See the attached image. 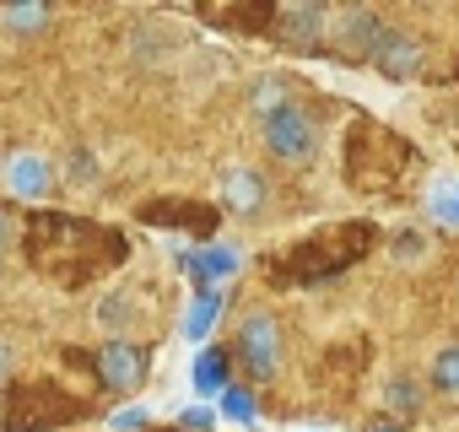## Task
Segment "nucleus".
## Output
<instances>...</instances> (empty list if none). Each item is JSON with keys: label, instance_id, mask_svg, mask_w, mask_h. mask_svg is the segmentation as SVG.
Instances as JSON below:
<instances>
[{"label": "nucleus", "instance_id": "nucleus-1", "mask_svg": "<svg viewBox=\"0 0 459 432\" xmlns=\"http://www.w3.org/2000/svg\"><path fill=\"white\" fill-rule=\"evenodd\" d=\"M260 130H265V146L281 162H308L319 151V119L308 108H298V103H281L276 114H265Z\"/></svg>", "mask_w": 459, "mask_h": 432}, {"label": "nucleus", "instance_id": "nucleus-2", "mask_svg": "<svg viewBox=\"0 0 459 432\" xmlns=\"http://www.w3.org/2000/svg\"><path fill=\"white\" fill-rule=\"evenodd\" d=\"M325 39H330V49L346 55V60H373V49H378V39H384V22H378L373 12H362V6H351V12H330Z\"/></svg>", "mask_w": 459, "mask_h": 432}, {"label": "nucleus", "instance_id": "nucleus-3", "mask_svg": "<svg viewBox=\"0 0 459 432\" xmlns=\"http://www.w3.org/2000/svg\"><path fill=\"white\" fill-rule=\"evenodd\" d=\"M238 357H244V367L255 378H276V367H281V330H276L271 314H249L238 324Z\"/></svg>", "mask_w": 459, "mask_h": 432}, {"label": "nucleus", "instance_id": "nucleus-4", "mask_svg": "<svg viewBox=\"0 0 459 432\" xmlns=\"http://www.w3.org/2000/svg\"><path fill=\"white\" fill-rule=\"evenodd\" d=\"M373 65H378L389 82H411V76L421 71V44H416L411 33H389V28H384V39H378V49H373Z\"/></svg>", "mask_w": 459, "mask_h": 432}, {"label": "nucleus", "instance_id": "nucleus-5", "mask_svg": "<svg viewBox=\"0 0 459 432\" xmlns=\"http://www.w3.org/2000/svg\"><path fill=\"white\" fill-rule=\"evenodd\" d=\"M325 22H330L325 6H281V39L292 49H319L325 44Z\"/></svg>", "mask_w": 459, "mask_h": 432}, {"label": "nucleus", "instance_id": "nucleus-6", "mask_svg": "<svg viewBox=\"0 0 459 432\" xmlns=\"http://www.w3.org/2000/svg\"><path fill=\"white\" fill-rule=\"evenodd\" d=\"M141 373H146V357H141L130 341H108V346H103V384H108V389L130 394V389L141 384Z\"/></svg>", "mask_w": 459, "mask_h": 432}, {"label": "nucleus", "instance_id": "nucleus-7", "mask_svg": "<svg viewBox=\"0 0 459 432\" xmlns=\"http://www.w3.org/2000/svg\"><path fill=\"white\" fill-rule=\"evenodd\" d=\"M6 184H12V194H22V200H44V194H49V184H55V173H49V162H44V157L22 151V157H12V162H6Z\"/></svg>", "mask_w": 459, "mask_h": 432}, {"label": "nucleus", "instance_id": "nucleus-8", "mask_svg": "<svg viewBox=\"0 0 459 432\" xmlns=\"http://www.w3.org/2000/svg\"><path fill=\"white\" fill-rule=\"evenodd\" d=\"M184 265H189L200 281H227L244 260H238V249H233V244H211V249H200V255H184Z\"/></svg>", "mask_w": 459, "mask_h": 432}, {"label": "nucleus", "instance_id": "nucleus-9", "mask_svg": "<svg viewBox=\"0 0 459 432\" xmlns=\"http://www.w3.org/2000/svg\"><path fill=\"white\" fill-rule=\"evenodd\" d=\"M216 314H221V292L216 287H200L195 303H189V314H184V341H205L211 324H216Z\"/></svg>", "mask_w": 459, "mask_h": 432}, {"label": "nucleus", "instance_id": "nucleus-10", "mask_svg": "<svg viewBox=\"0 0 459 432\" xmlns=\"http://www.w3.org/2000/svg\"><path fill=\"white\" fill-rule=\"evenodd\" d=\"M227 200H233V211H260L265 205V184L249 168H233L227 173Z\"/></svg>", "mask_w": 459, "mask_h": 432}, {"label": "nucleus", "instance_id": "nucleus-11", "mask_svg": "<svg viewBox=\"0 0 459 432\" xmlns=\"http://www.w3.org/2000/svg\"><path fill=\"white\" fill-rule=\"evenodd\" d=\"M189 378H195V394H221V389H227V362H221V351H200L195 367H189Z\"/></svg>", "mask_w": 459, "mask_h": 432}, {"label": "nucleus", "instance_id": "nucleus-12", "mask_svg": "<svg viewBox=\"0 0 459 432\" xmlns=\"http://www.w3.org/2000/svg\"><path fill=\"white\" fill-rule=\"evenodd\" d=\"M427 249H432V244H427V233H421V228H400V233L389 238L394 265H421V260H427Z\"/></svg>", "mask_w": 459, "mask_h": 432}, {"label": "nucleus", "instance_id": "nucleus-13", "mask_svg": "<svg viewBox=\"0 0 459 432\" xmlns=\"http://www.w3.org/2000/svg\"><path fill=\"white\" fill-rule=\"evenodd\" d=\"M432 389L448 394V400H459V346H443L432 357Z\"/></svg>", "mask_w": 459, "mask_h": 432}, {"label": "nucleus", "instance_id": "nucleus-14", "mask_svg": "<svg viewBox=\"0 0 459 432\" xmlns=\"http://www.w3.org/2000/svg\"><path fill=\"white\" fill-rule=\"evenodd\" d=\"M249 98H255V108H260V119H265V114H276V108L287 103V92H281V76H260Z\"/></svg>", "mask_w": 459, "mask_h": 432}, {"label": "nucleus", "instance_id": "nucleus-15", "mask_svg": "<svg viewBox=\"0 0 459 432\" xmlns=\"http://www.w3.org/2000/svg\"><path fill=\"white\" fill-rule=\"evenodd\" d=\"M221 416H233V421H244V427H255V400H249V389H221Z\"/></svg>", "mask_w": 459, "mask_h": 432}, {"label": "nucleus", "instance_id": "nucleus-16", "mask_svg": "<svg viewBox=\"0 0 459 432\" xmlns=\"http://www.w3.org/2000/svg\"><path fill=\"white\" fill-rule=\"evenodd\" d=\"M384 405H394V410H416V405H421V389H416L411 378H394V384L384 389Z\"/></svg>", "mask_w": 459, "mask_h": 432}, {"label": "nucleus", "instance_id": "nucleus-17", "mask_svg": "<svg viewBox=\"0 0 459 432\" xmlns=\"http://www.w3.org/2000/svg\"><path fill=\"white\" fill-rule=\"evenodd\" d=\"M432 216L443 228H459V189H437L432 194Z\"/></svg>", "mask_w": 459, "mask_h": 432}, {"label": "nucleus", "instance_id": "nucleus-18", "mask_svg": "<svg viewBox=\"0 0 459 432\" xmlns=\"http://www.w3.org/2000/svg\"><path fill=\"white\" fill-rule=\"evenodd\" d=\"M6 22H12L17 33H33V28H44V22H49V12H44V6H12V12H6Z\"/></svg>", "mask_w": 459, "mask_h": 432}, {"label": "nucleus", "instance_id": "nucleus-19", "mask_svg": "<svg viewBox=\"0 0 459 432\" xmlns=\"http://www.w3.org/2000/svg\"><path fill=\"white\" fill-rule=\"evenodd\" d=\"M98 319H103V324H108V330H119V324H125V319H130V303H125V292H114V298H108V303H103V308H98Z\"/></svg>", "mask_w": 459, "mask_h": 432}, {"label": "nucleus", "instance_id": "nucleus-20", "mask_svg": "<svg viewBox=\"0 0 459 432\" xmlns=\"http://www.w3.org/2000/svg\"><path fill=\"white\" fill-rule=\"evenodd\" d=\"M146 427V410L141 405H130V410H114L108 416V432H141Z\"/></svg>", "mask_w": 459, "mask_h": 432}, {"label": "nucleus", "instance_id": "nucleus-21", "mask_svg": "<svg viewBox=\"0 0 459 432\" xmlns=\"http://www.w3.org/2000/svg\"><path fill=\"white\" fill-rule=\"evenodd\" d=\"M178 427H184V432H211V427H216V416H211L205 405H189V410L178 416Z\"/></svg>", "mask_w": 459, "mask_h": 432}, {"label": "nucleus", "instance_id": "nucleus-22", "mask_svg": "<svg viewBox=\"0 0 459 432\" xmlns=\"http://www.w3.org/2000/svg\"><path fill=\"white\" fill-rule=\"evenodd\" d=\"M6 373H12V351H6V341H0V384H6Z\"/></svg>", "mask_w": 459, "mask_h": 432}, {"label": "nucleus", "instance_id": "nucleus-23", "mask_svg": "<svg viewBox=\"0 0 459 432\" xmlns=\"http://www.w3.org/2000/svg\"><path fill=\"white\" fill-rule=\"evenodd\" d=\"M6 238H12V222H6V216H0V255H6Z\"/></svg>", "mask_w": 459, "mask_h": 432}, {"label": "nucleus", "instance_id": "nucleus-24", "mask_svg": "<svg viewBox=\"0 0 459 432\" xmlns=\"http://www.w3.org/2000/svg\"><path fill=\"white\" fill-rule=\"evenodd\" d=\"M378 432H400V427H394V421H389V427H378Z\"/></svg>", "mask_w": 459, "mask_h": 432}]
</instances>
